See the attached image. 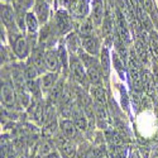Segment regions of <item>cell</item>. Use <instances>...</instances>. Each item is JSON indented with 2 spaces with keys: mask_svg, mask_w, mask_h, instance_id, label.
<instances>
[{
  "mask_svg": "<svg viewBox=\"0 0 158 158\" xmlns=\"http://www.w3.org/2000/svg\"><path fill=\"white\" fill-rule=\"evenodd\" d=\"M80 56H81V61L84 66L86 67L87 78L93 84H99L101 81V78H100V72L98 69V62L94 60V57L89 56V53H84L82 51L80 52Z\"/></svg>",
  "mask_w": 158,
  "mask_h": 158,
  "instance_id": "6da1fadb",
  "label": "cell"
},
{
  "mask_svg": "<svg viewBox=\"0 0 158 158\" xmlns=\"http://www.w3.org/2000/svg\"><path fill=\"white\" fill-rule=\"evenodd\" d=\"M129 77H130V82H131L133 89L135 91H142L143 90V75L140 73L138 61L133 55H130L129 57Z\"/></svg>",
  "mask_w": 158,
  "mask_h": 158,
  "instance_id": "7a4b0ae2",
  "label": "cell"
},
{
  "mask_svg": "<svg viewBox=\"0 0 158 158\" xmlns=\"http://www.w3.org/2000/svg\"><path fill=\"white\" fill-rule=\"evenodd\" d=\"M56 146L62 158H76V146L67 137H64L63 134L61 137H57Z\"/></svg>",
  "mask_w": 158,
  "mask_h": 158,
  "instance_id": "3957f363",
  "label": "cell"
},
{
  "mask_svg": "<svg viewBox=\"0 0 158 158\" xmlns=\"http://www.w3.org/2000/svg\"><path fill=\"white\" fill-rule=\"evenodd\" d=\"M15 91L14 86L8 81H2V102L4 104V106L13 109L15 106Z\"/></svg>",
  "mask_w": 158,
  "mask_h": 158,
  "instance_id": "277c9868",
  "label": "cell"
},
{
  "mask_svg": "<svg viewBox=\"0 0 158 158\" xmlns=\"http://www.w3.org/2000/svg\"><path fill=\"white\" fill-rule=\"evenodd\" d=\"M70 69H71V72L75 76L76 80L80 82V84L84 85L86 82L87 73L85 71V66H84L82 61L78 58V57H76V56H72L70 58Z\"/></svg>",
  "mask_w": 158,
  "mask_h": 158,
  "instance_id": "5b68a950",
  "label": "cell"
},
{
  "mask_svg": "<svg viewBox=\"0 0 158 158\" xmlns=\"http://www.w3.org/2000/svg\"><path fill=\"white\" fill-rule=\"evenodd\" d=\"M13 49H14V53L18 58L24 60L31 53V44L28 43V41L24 37L19 35V37H17L14 43H13Z\"/></svg>",
  "mask_w": 158,
  "mask_h": 158,
  "instance_id": "8992f818",
  "label": "cell"
},
{
  "mask_svg": "<svg viewBox=\"0 0 158 158\" xmlns=\"http://www.w3.org/2000/svg\"><path fill=\"white\" fill-rule=\"evenodd\" d=\"M55 23H56V28H57L60 34H66L67 32H70L71 28H72L71 27V25H72L71 24V18L67 14V11H64V10L57 11Z\"/></svg>",
  "mask_w": 158,
  "mask_h": 158,
  "instance_id": "52a82bcc",
  "label": "cell"
},
{
  "mask_svg": "<svg viewBox=\"0 0 158 158\" xmlns=\"http://www.w3.org/2000/svg\"><path fill=\"white\" fill-rule=\"evenodd\" d=\"M81 44L82 48L87 52L89 55L91 56H96L99 53V49H100V43H99V39L94 35H86L81 38Z\"/></svg>",
  "mask_w": 158,
  "mask_h": 158,
  "instance_id": "ba28073f",
  "label": "cell"
},
{
  "mask_svg": "<svg viewBox=\"0 0 158 158\" xmlns=\"http://www.w3.org/2000/svg\"><path fill=\"white\" fill-rule=\"evenodd\" d=\"M44 63H46V69L48 71L56 73L61 67V62H60L57 52L52 51V49L46 51L44 52Z\"/></svg>",
  "mask_w": 158,
  "mask_h": 158,
  "instance_id": "9c48e42d",
  "label": "cell"
},
{
  "mask_svg": "<svg viewBox=\"0 0 158 158\" xmlns=\"http://www.w3.org/2000/svg\"><path fill=\"white\" fill-rule=\"evenodd\" d=\"M60 129H61V133L64 135V137H67L69 139L73 140L77 134H78V129L77 127L75 125L73 120H70V119H63L60 122Z\"/></svg>",
  "mask_w": 158,
  "mask_h": 158,
  "instance_id": "30bf717a",
  "label": "cell"
},
{
  "mask_svg": "<svg viewBox=\"0 0 158 158\" xmlns=\"http://www.w3.org/2000/svg\"><path fill=\"white\" fill-rule=\"evenodd\" d=\"M70 10L75 17H85L89 11L87 0H70Z\"/></svg>",
  "mask_w": 158,
  "mask_h": 158,
  "instance_id": "8fae6325",
  "label": "cell"
},
{
  "mask_svg": "<svg viewBox=\"0 0 158 158\" xmlns=\"http://www.w3.org/2000/svg\"><path fill=\"white\" fill-rule=\"evenodd\" d=\"M31 62L37 67V70L39 71V73H43L44 72L46 63H44V51H43V47H38V48L33 49L32 57H31Z\"/></svg>",
  "mask_w": 158,
  "mask_h": 158,
  "instance_id": "7c38bea8",
  "label": "cell"
},
{
  "mask_svg": "<svg viewBox=\"0 0 158 158\" xmlns=\"http://www.w3.org/2000/svg\"><path fill=\"white\" fill-rule=\"evenodd\" d=\"M35 15L39 23H46L49 15V6L47 0H35Z\"/></svg>",
  "mask_w": 158,
  "mask_h": 158,
  "instance_id": "4fadbf2b",
  "label": "cell"
},
{
  "mask_svg": "<svg viewBox=\"0 0 158 158\" xmlns=\"http://www.w3.org/2000/svg\"><path fill=\"white\" fill-rule=\"evenodd\" d=\"M28 113L31 119H34L35 122H41L42 118H44V111L42 108V104L38 98H34L31 102V106L28 108Z\"/></svg>",
  "mask_w": 158,
  "mask_h": 158,
  "instance_id": "5bb4252c",
  "label": "cell"
},
{
  "mask_svg": "<svg viewBox=\"0 0 158 158\" xmlns=\"http://www.w3.org/2000/svg\"><path fill=\"white\" fill-rule=\"evenodd\" d=\"M2 23L4 24L5 28H14L15 23V14L13 11L11 6L6 4H2Z\"/></svg>",
  "mask_w": 158,
  "mask_h": 158,
  "instance_id": "9a60e30c",
  "label": "cell"
},
{
  "mask_svg": "<svg viewBox=\"0 0 158 158\" xmlns=\"http://www.w3.org/2000/svg\"><path fill=\"white\" fill-rule=\"evenodd\" d=\"M104 19V4L102 0H93V11H91V20L95 25H100Z\"/></svg>",
  "mask_w": 158,
  "mask_h": 158,
  "instance_id": "2e32d148",
  "label": "cell"
},
{
  "mask_svg": "<svg viewBox=\"0 0 158 158\" xmlns=\"http://www.w3.org/2000/svg\"><path fill=\"white\" fill-rule=\"evenodd\" d=\"M72 114V120L75 123V125L77 127L78 130H86L87 128V119H86V115L84 114V111L80 108H75L71 111Z\"/></svg>",
  "mask_w": 158,
  "mask_h": 158,
  "instance_id": "e0dca14e",
  "label": "cell"
},
{
  "mask_svg": "<svg viewBox=\"0 0 158 158\" xmlns=\"http://www.w3.org/2000/svg\"><path fill=\"white\" fill-rule=\"evenodd\" d=\"M56 82H57V73L55 72H49L47 75H44L42 78H41V87H42V91H52L56 86Z\"/></svg>",
  "mask_w": 158,
  "mask_h": 158,
  "instance_id": "ac0fdd59",
  "label": "cell"
},
{
  "mask_svg": "<svg viewBox=\"0 0 158 158\" xmlns=\"http://www.w3.org/2000/svg\"><path fill=\"white\" fill-rule=\"evenodd\" d=\"M38 24H39V20H38V18L35 15V13L29 11V13L25 14V28H27V31H28V33L31 35L37 33Z\"/></svg>",
  "mask_w": 158,
  "mask_h": 158,
  "instance_id": "d6986e66",
  "label": "cell"
},
{
  "mask_svg": "<svg viewBox=\"0 0 158 158\" xmlns=\"http://www.w3.org/2000/svg\"><path fill=\"white\" fill-rule=\"evenodd\" d=\"M134 48H135V52H137V56H138L139 61L142 63H147V61H148V53H147L146 42L142 41V39L138 37V39L135 41V44H134Z\"/></svg>",
  "mask_w": 158,
  "mask_h": 158,
  "instance_id": "ffe728a7",
  "label": "cell"
},
{
  "mask_svg": "<svg viewBox=\"0 0 158 158\" xmlns=\"http://www.w3.org/2000/svg\"><path fill=\"white\" fill-rule=\"evenodd\" d=\"M91 96L95 100L96 104H100V105H106V93L105 90L100 86H93L91 87Z\"/></svg>",
  "mask_w": 158,
  "mask_h": 158,
  "instance_id": "44dd1931",
  "label": "cell"
},
{
  "mask_svg": "<svg viewBox=\"0 0 158 158\" xmlns=\"http://www.w3.org/2000/svg\"><path fill=\"white\" fill-rule=\"evenodd\" d=\"M38 75H39V71L37 70V67H35V66H34V64L31 62V60H29L28 63H27V66H25V69H24L25 80H27V82H28V81H34Z\"/></svg>",
  "mask_w": 158,
  "mask_h": 158,
  "instance_id": "7402d4cb",
  "label": "cell"
},
{
  "mask_svg": "<svg viewBox=\"0 0 158 158\" xmlns=\"http://www.w3.org/2000/svg\"><path fill=\"white\" fill-rule=\"evenodd\" d=\"M113 63L115 71L120 75L122 78H125V67H124V61L120 60V57L118 56V53H113Z\"/></svg>",
  "mask_w": 158,
  "mask_h": 158,
  "instance_id": "603a6c76",
  "label": "cell"
},
{
  "mask_svg": "<svg viewBox=\"0 0 158 158\" xmlns=\"http://www.w3.org/2000/svg\"><path fill=\"white\" fill-rule=\"evenodd\" d=\"M57 55H58V58H60L61 66H62L63 69H67L70 60L67 58V51H66V46H64V44H60V46H58Z\"/></svg>",
  "mask_w": 158,
  "mask_h": 158,
  "instance_id": "cb8c5ba5",
  "label": "cell"
},
{
  "mask_svg": "<svg viewBox=\"0 0 158 158\" xmlns=\"http://www.w3.org/2000/svg\"><path fill=\"white\" fill-rule=\"evenodd\" d=\"M100 62H101V69L105 73L109 72L110 69V60H109V52L106 48H102L101 49V55H100Z\"/></svg>",
  "mask_w": 158,
  "mask_h": 158,
  "instance_id": "d4e9b609",
  "label": "cell"
},
{
  "mask_svg": "<svg viewBox=\"0 0 158 158\" xmlns=\"http://www.w3.org/2000/svg\"><path fill=\"white\" fill-rule=\"evenodd\" d=\"M142 75H143V86L146 87L147 93L152 94L154 91V80H153V77L148 72H144Z\"/></svg>",
  "mask_w": 158,
  "mask_h": 158,
  "instance_id": "484cf974",
  "label": "cell"
},
{
  "mask_svg": "<svg viewBox=\"0 0 158 158\" xmlns=\"http://www.w3.org/2000/svg\"><path fill=\"white\" fill-rule=\"evenodd\" d=\"M149 47L154 57L158 58V34L154 31H151V34H149Z\"/></svg>",
  "mask_w": 158,
  "mask_h": 158,
  "instance_id": "4316f807",
  "label": "cell"
},
{
  "mask_svg": "<svg viewBox=\"0 0 158 158\" xmlns=\"http://www.w3.org/2000/svg\"><path fill=\"white\" fill-rule=\"evenodd\" d=\"M80 31H81L82 37H86V35H93V31H94V22H93V20H90V19L85 20V22L82 23V25H81Z\"/></svg>",
  "mask_w": 158,
  "mask_h": 158,
  "instance_id": "83f0119b",
  "label": "cell"
},
{
  "mask_svg": "<svg viewBox=\"0 0 158 158\" xmlns=\"http://www.w3.org/2000/svg\"><path fill=\"white\" fill-rule=\"evenodd\" d=\"M67 44L70 46V48H71L72 52L77 49V39H76V35H75L73 33H71V34L69 35V38H67Z\"/></svg>",
  "mask_w": 158,
  "mask_h": 158,
  "instance_id": "f1b7e54d",
  "label": "cell"
},
{
  "mask_svg": "<svg viewBox=\"0 0 158 158\" xmlns=\"http://www.w3.org/2000/svg\"><path fill=\"white\" fill-rule=\"evenodd\" d=\"M41 152H42V154L46 157V156H48L49 153H52L53 151H52V144L48 142V140H44L43 142V144H42V148H41Z\"/></svg>",
  "mask_w": 158,
  "mask_h": 158,
  "instance_id": "f546056e",
  "label": "cell"
},
{
  "mask_svg": "<svg viewBox=\"0 0 158 158\" xmlns=\"http://www.w3.org/2000/svg\"><path fill=\"white\" fill-rule=\"evenodd\" d=\"M18 3L20 4L22 8L28 9V8H31V6L35 3V0H18Z\"/></svg>",
  "mask_w": 158,
  "mask_h": 158,
  "instance_id": "4dcf8cb0",
  "label": "cell"
},
{
  "mask_svg": "<svg viewBox=\"0 0 158 158\" xmlns=\"http://www.w3.org/2000/svg\"><path fill=\"white\" fill-rule=\"evenodd\" d=\"M8 142H6V138H2V158H5L6 156V151H8Z\"/></svg>",
  "mask_w": 158,
  "mask_h": 158,
  "instance_id": "1f68e13d",
  "label": "cell"
},
{
  "mask_svg": "<svg viewBox=\"0 0 158 158\" xmlns=\"http://www.w3.org/2000/svg\"><path fill=\"white\" fill-rule=\"evenodd\" d=\"M95 152H96V158H109L106 151L104 148H96Z\"/></svg>",
  "mask_w": 158,
  "mask_h": 158,
  "instance_id": "d6a6232c",
  "label": "cell"
},
{
  "mask_svg": "<svg viewBox=\"0 0 158 158\" xmlns=\"http://www.w3.org/2000/svg\"><path fill=\"white\" fill-rule=\"evenodd\" d=\"M114 158H127L125 151L124 149H119L115 147V153H114Z\"/></svg>",
  "mask_w": 158,
  "mask_h": 158,
  "instance_id": "836d02e7",
  "label": "cell"
},
{
  "mask_svg": "<svg viewBox=\"0 0 158 158\" xmlns=\"http://www.w3.org/2000/svg\"><path fill=\"white\" fill-rule=\"evenodd\" d=\"M128 158H140V156H139V153L137 151H131Z\"/></svg>",
  "mask_w": 158,
  "mask_h": 158,
  "instance_id": "e575fe53",
  "label": "cell"
},
{
  "mask_svg": "<svg viewBox=\"0 0 158 158\" xmlns=\"http://www.w3.org/2000/svg\"><path fill=\"white\" fill-rule=\"evenodd\" d=\"M46 158H60V156H58L56 152H52V153H49L48 156H46Z\"/></svg>",
  "mask_w": 158,
  "mask_h": 158,
  "instance_id": "d590c367",
  "label": "cell"
},
{
  "mask_svg": "<svg viewBox=\"0 0 158 158\" xmlns=\"http://www.w3.org/2000/svg\"><path fill=\"white\" fill-rule=\"evenodd\" d=\"M47 2H48V3H51V2H52V0H47Z\"/></svg>",
  "mask_w": 158,
  "mask_h": 158,
  "instance_id": "8d00e7d4",
  "label": "cell"
}]
</instances>
